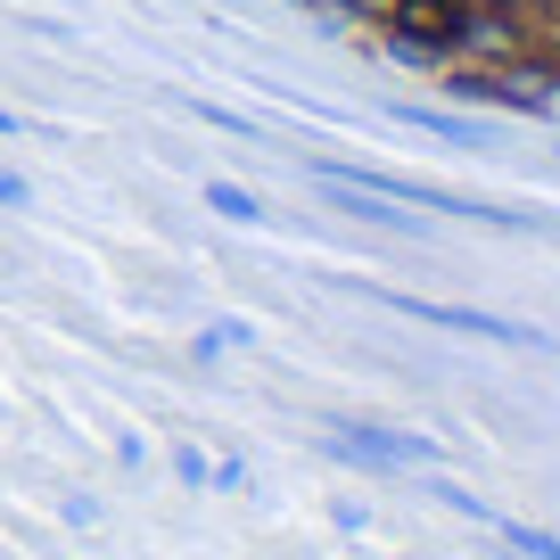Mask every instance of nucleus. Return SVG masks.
I'll list each match as a JSON object with an SVG mask.
<instances>
[{
	"label": "nucleus",
	"instance_id": "nucleus-1",
	"mask_svg": "<svg viewBox=\"0 0 560 560\" xmlns=\"http://www.w3.org/2000/svg\"><path fill=\"white\" fill-rule=\"evenodd\" d=\"M330 445L354 454V462H387V470H438V462H445L429 438H404V429H354V420L330 429Z\"/></svg>",
	"mask_w": 560,
	"mask_h": 560
},
{
	"label": "nucleus",
	"instance_id": "nucleus-2",
	"mask_svg": "<svg viewBox=\"0 0 560 560\" xmlns=\"http://www.w3.org/2000/svg\"><path fill=\"white\" fill-rule=\"evenodd\" d=\"M404 314L438 322V330H470V338H494V347H536V330L527 322H503V314H470V305H420V298H396Z\"/></svg>",
	"mask_w": 560,
	"mask_h": 560
},
{
	"label": "nucleus",
	"instance_id": "nucleus-3",
	"mask_svg": "<svg viewBox=\"0 0 560 560\" xmlns=\"http://www.w3.org/2000/svg\"><path fill=\"white\" fill-rule=\"evenodd\" d=\"M207 207H214V214H231V223H256V198H247V190H231V182H214V190H207Z\"/></svg>",
	"mask_w": 560,
	"mask_h": 560
}]
</instances>
